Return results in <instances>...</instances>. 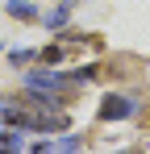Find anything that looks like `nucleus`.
<instances>
[{"mask_svg": "<svg viewBox=\"0 0 150 154\" xmlns=\"http://www.w3.org/2000/svg\"><path fill=\"white\" fill-rule=\"evenodd\" d=\"M8 13H13V17H21V21H33V17H38V8H33V4H25V0H8Z\"/></svg>", "mask_w": 150, "mask_h": 154, "instance_id": "f03ea898", "label": "nucleus"}, {"mask_svg": "<svg viewBox=\"0 0 150 154\" xmlns=\"http://www.w3.org/2000/svg\"><path fill=\"white\" fill-rule=\"evenodd\" d=\"M129 112H133V100H125V96H108V100L100 104V117H104V121H121Z\"/></svg>", "mask_w": 150, "mask_h": 154, "instance_id": "f257e3e1", "label": "nucleus"}, {"mask_svg": "<svg viewBox=\"0 0 150 154\" xmlns=\"http://www.w3.org/2000/svg\"><path fill=\"white\" fill-rule=\"evenodd\" d=\"M58 58H63V50H58V46H50V50L38 54V63H58Z\"/></svg>", "mask_w": 150, "mask_h": 154, "instance_id": "7ed1b4c3", "label": "nucleus"}]
</instances>
